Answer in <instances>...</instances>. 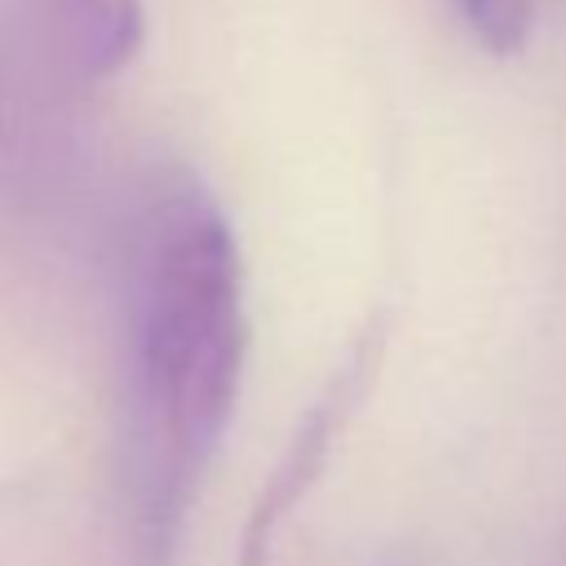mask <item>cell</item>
<instances>
[{
  "instance_id": "obj_3",
  "label": "cell",
  "mask_w": 566,
  "mask_h": 566,
  "mask_svg": "<svg viewBox=\"0 0 566 566\" xmlns=\"http://www.w3.org/2000/svg\"><path fill=\"white\" fill-rule=\"evenodd\" d=\"M62 13L84 75H115L142 44V0H62Z\"/></svg>"
},
{
  "instance_id": "obj_1",
  "label": "cell",
  "mask_w": 566,
  "mask_h": 566,
  "mask_svg": "<svg viewBox=\"0 0 566 566\" xmlns=\"http://www.w3.org/2000/svg\"><path fill=\"white\" fill-rule=\"evenodd\" d=\"M128 349L137 566H168L248 358L239 243L195 177L164 181L137 221Z\"/></svg>"
},
{
  "instance_id": "obj_2",
  "label": "cell",
  "mask_w": 566,
  "mask_h": 566,
  "mask_svg": "<svg viewBox=\"0 0 566 566\" xmlns=\"http://www.w3.org/2000/svg\"><path fill=\"white\" fill-rule=\"evenodd\" d=\"M385 349H389V314L376 310L354 332L340 363L327 371V380L318 385V394L301 411L279 464L265 473V482H261V491L248 509V522H243L239 566H270L283 526L310 500V491L323 482V473L332 464V451L340 447L349 420L367 402V394H371V385L385 367Z\"/></svg>"
},
{
  "instance_id": "obj_4",
  "label": "cell",
  "mask_w": 566,
  "mask_h": 566,
  "mask_svg": "<svg viewBox=\"0 0 566 566\" xmlns=\"http://www.w3.org/2000/svg\"><path fill=\"white\" fill-rule=\"evenodd\" d=\"M469 31L478 35L482 49L509 57L531 40L535 27V4L539 0H455Z\"/></svg>"
}]
</instances>
